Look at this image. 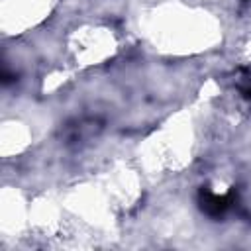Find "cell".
Masks as SVG:
<instances>
[{
  "label": "cell",
  "mask_w": 251,
  "mask_h": 251,
  "mask_svg": "<svg viewBox=\"0 0 251 251\" xmlns=\"http://www.w3.org/2000/svg\"><path fill=\"white\" fill-rule=\"evenodd\" d=\"M198 204H200V210L210 216V218H224V214L231 208L233 204V196L231 194H216L208 188H200L198 192Z\"/></svg>",
  "instance_id": "6da1fadb"
},
{
  "label": "cell",
  "mask_w": 251,
  "mask_h": 251,
  "mask_svg": "<svg viewBox=\"0 0 251 251\" xmlns=\"http://www.w3.org/2000/svg\"><path fill=\"white\" fill-rule=\"evenodd\" d=\"M241 94H243V98H247V100H251V84H247V86H243V88H241Z\"/></svg>",
  "instance_id": "7a4b0ae2"
}]
</instances>
